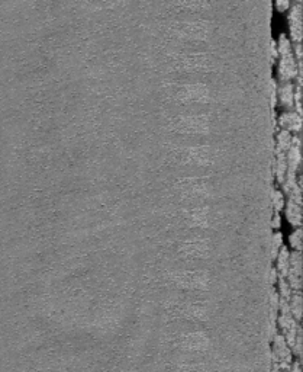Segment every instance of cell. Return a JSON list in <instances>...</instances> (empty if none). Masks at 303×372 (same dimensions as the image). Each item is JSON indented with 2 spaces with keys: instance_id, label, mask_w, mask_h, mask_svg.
Instances as JSON below:
<instances>
[{
  "instance_id": "6da1fadb",
  "label": "cell",
  "mask_w": 303,
  "mask_h": 372,
  "mask_svg": "<svg viewBox=\"0 0 303 372\" xmlns=\"http://www.w3.org/2000/svg\"><path fill=\"white\" fill-rule=\"evenodd\" d=\"M277 52L280 54L279 61V77L281 82H290L292 79L298 77V61L293 55V46L287 35L281 34L279 37Z\"/></svg>"
},
{
  "instance_id": "7a4b0ae2",
  "label": "cell",
  "mask_w": 303,
  "mask_h": 372,
  "mask_svg": "<svg viewBox=\"0 0 303 372\" xmlns=\"http://www.w3.org/2000/svg\"><path fill=\"white\" fill-rule=\"evenodd\" d=\"M301 162H302V156H301V139L299 137H293V144L287 150V156H286L287 170H286V176H284V181H283V187H284V190L287 193L295 186L298 185L296 173H298V169L301 166Z\"/></svg>"
},
{
  "instance_id": "3957f363",
  "label": "cell",
  "mask_w": 303,
  "mask_h": 372,
  "mask_svg": "<svg viewBox=\"0 0 303 372\" xmlns=\"http://www.w3.org/2000/svg\"><path fill=\"white\" fill-rule=\"evenodd\" d=\"M287 282L292 289L299 291L302 288V255L295 250L289 257V271H287Z\"/></svg>"
},
{
  "instance_id": "277c9868",
  "label": "cell",
  "mask_w": 303,
  "mask_h": 372,
  "mask_svg": "<svg viewBox=\"0 0 303 372\" xmlns=\"http://www.w3.org/2000/svg\"><path fill=\"white\" fill-rule=\"evenodd\" d=\"M289 28H290V38L296 43L302 41V3L295 1L290 4L289 12Z\"/></svg>"
},
{
  "instance_id": "5b68a950",
  "label": "cell",
  "mask_w": 303,
  "mask_h": 372,
  "mask_svg": "<svg viewBox=\"0 0 303 372\" xmlns=\"http://www.w3.org/2000/svg\"><path fill=\"white\" fill-rule=\"evenodd\" d=\"M279 326L284 334L283 337H284L286 343L289 345V348L293 346L299 326H298V322L295 320V317L292 316V313H281L279 316Z\"/></svg>"
},
{
  "instance_id": "8992f818",
  "label": "cell",
  "mask_w": 303,
  "mask_h": 372,
  "mask_svg": "<svg viewBox=\"0 0 303 372\" xmlns=\"http://www.w3.org/2000/svg\"><path fill=\"white\" fill-rule=\"evenodd\" d=\"M280 127L287 131H301L302 130V116L296 111H287L283 112L279 118Z\"/></svg>"
},
{
  "instance_id": "52a82bcc",
  "label": "cell",
  "mask_w": 303,
  "mask_h": 372,
  "mask_svg": "<svg viewBox=\"0 0 303 372\" xmlns=\"http://www.w3.org/2000/svg\"><path fill=\"white\" fill-rule=\"evenodd\" d=\"M274 358L279 359L281 365H287L292 361V352L289 345L286 343L283 334H276L274 337Z\"/></svg>"
},
{
  "instance_id": "ba28073f",
  "label": "cell",
  "mask_w": 303,
  "mask_h": 372,
  "mask_svg": "<svg viewBox=\"0 0 303 372\" xmlns=\"http://www.w3.org/2000/svg\"><path fill=\"white\" fill-rule=\"evenodd\" d=\"M277 93H279V99L280 102L290 108L295 105V86L292 82H283L277 88Z\"/></svg>"
},
{
  "instance_id": "9c48e42d",
  "label": "cell",
  "mask_w": 303,
  "mask_h": 372,
  "mask_svg": "<svg viewBox=\"0 0 303 372\" xmlns=\"http://www.w3.org/2000/svg\"><path fill=\"white\" fill-rule=\"evenodd\" d=\"M286 217L293 226H301V223H302V208H301V205L293 202L292 199H289V202L286 205Z\"/></svg>"
},
{
  "instance_id": "30bf717a",
  "label": "cell",
  "mask_w": 303,
  "mask_h": 372,
  "mask_svg": "<svg viewBox=\"0 0 303 372\" xmlns=\"http://www.w3.org/2000/svg\"><path fill=\"white\" fill-rule=\"evenodd\" d=\"M289 257H290L289 249L286 246H283L280 249L277 257H276L277 259V268H276V271H277L280 278H286V275H287V271H289Z\"/></svg>"
},
{
  "instance_id": "8fae6325",
  "label": "cell",
  "mask_w": 303,
  "mask_h": 372,
  "mask_svg": "<svg viewBox=\"0 0 303 372\" xmlns=\"http://www.w3.org/2000/svg\"><path fill=\"white\" fill-rule=\"evenodd\" d=\"M289 307H290V313L295 317L296 322H299L302 319V295L299 291H295L292 298L289 300Z\"/></svg>"
},
{
  "instance_id": "7c38bea8",
  "label": "cell",
  "mask_w": 303,
  "mask_h": 372,
  "mask_svg": "<svg viewBox=\"0 0 303 372\" xmlns=\"http://www.w3.org/2000/svg\"><path fill=\"white\" fill-rule=\"evenodd\" d=\"M293 144V136L287 130H280L277 133V151L284 153L287 151Z\"/></svg>"
},
{
  "instance_id": "4fadbf2b",
  "label": "cell",
  "mask_w": 303,
  "mask_h": 372,
  "mask_svg": "<svg viewBox=\"0 0 303 372\" xmlns=\"http://www.w3.org/2000/svg\"><path fill=\"white\" fill-rule=\"evenodd\" d=\"M286 170H287V163H286V154L277 151V159H276V176L279 179V182L283 184L284 176H286Z\"/></svg>"
},
{
  "instance_id": "5bb4252c",
  "label": "cell",
  "mask_w": 303,
  "mask_h": 372,
  "mask_svg": "<svg viewBox=\"0 0 303 372\" xmlns=\"http://www.w3.org/2000/svg\"><path fill=\"white\" fill-rule=\"evenodd\" d=\"M279 291H280V298H283V300H286V301L289 302V300H290V298H292V295H293V291H292V288H290L289 282H287L284 278H280V277H279Z\"/></svg>"
},
{
  "instance_id": "9a60e30c",
  "label": "cell",
  "mask_w": 303,
  "mask_h": 372,
  "mask_svg": "<svg viewBox=\"0 0 303 372\" xmlns=\"http://www.w3.org/2000/svg\"><path fill=\"white\" fill-rule=\"evenodd\" d=\"M289 241L298 252H301V249H302V229H296L292 232L289 237Z\"/></svg>"
},
{
  "instance_id": "2e32d148",
  "label": "cell",
  "mask_w": 303,
  "mask_h": 372,
  "mask_svg": "<svg viewBox=\"0 0 303 372\" xmlns=\"http://www.w3.org/2000/svg\"><path fill=\"white\" fill-rule=\"evenodd\" d=\"M302 178L299 179V182H298V185L295 186L290 192H289V195H290V199L293 201V202H296V204H302Z\"/></svg>"
},
{
  "instance_id": "e0dca14e",
  "label": "cell",
  "mask_w": 303,
  "mask_h": 372,
  "mask_svg": "<svg viewBox=\"0 0 303 372\" xmlns=\"http://www.w3.org/2000/svg\"><path fill=\"white\" fill-rule=\"evenodd\" d=\"M281 247H283V235L281 232H274L273 234V257H277Z\"/></svg>"
},
{
  "instance_id": "ac0fdd59",
  "label": "cell",
  "mask_w": 303,
  "mask_h": 372,
  "mask_svg": "<svg viewBox=\"0 0 303 372\" xmlns=\"http://www.w3.org/2000/svg\"><path fill=\"white\" fill-rule=\"evenodd\" d=\"M301 93H302V83H298L295 88V106H296V112L299 115H302V102H301Z\"/></svg>"
},
{
  "instance_id": "d6986e66",
  "label": "cell",
  "mask_w": 303,
  "mask_h": 372,
  "mask_svg": "<svg viewBox=\"0 0 303 372\" xmlns=\"http://www.w3.org/2000/svg\"><path fill=\"white\" fill-rule=\"evenodd\" d=\"M273 195H274V209H276V212H280V209H283V207H284L283 193L280 192L279 189H274Z\"/></svg>"
},
{
  "instance_id": "ffe728a7",
  "label": "cell",
  "mask_w": 303,
  "mask_h": 372,
  "mask_svg": "<svg viewBox=\"0 0 303 372\" xmlns=\"http://www.w3.org/2000/svg\"><path fill=\"white\" fill-rule=\"evenodd\" d=\"M277 102V83L276 80H271V103L276 105Z\"/></svg>"
},
{
  "instance_id": "44dd1931",
  "label": "cell",
  "mask_w": 303,
  "mask_h": 372,
  "mask_svg": "<svg viewBox=\"0 0 303 372\" xmlns=\"http://www.w3.org/2000/svg\"><path fill=\"white\" fill-rule=\"evenodd\" d=\"M276 6H277L279 10H286V9L290 7V1H289V0H277V1H276Z\"/></svg>"
},
{
  "instance_id": "7402d4cb",
  "label": "cell",
  "mask_w": 303,
  "mask_h": 372,
  "mask_svg": "<svg viewBox=\"0 0 303 372\" xmlns=\"http://www.w3.org/2000/svg\"><path fill=\"white\" fill-rule=\"evenodd\" d=\"M296 51V58H299V61L302 60V44L301 43H296L295 46H292Z\"/></svg>"
},
{
  "instance_id": "603a6c76",
  "label": "cell",
  "mask_w": 303,
  "mask_h": 372,
  "mask_svg": "<svg viewBox=\"0 0 303 372\" xmlns=\"http://www.w3.org/2000/svg\"><path fill=\"white\" fill-rule=\"evenodd\" d=\"M273 227H274V229L280 227V214H279V212H274V217H273Z\"/></svg>"
},
{
  "instance_id": "cb8c5ba5",
  "label": "cell",
  "mask_w": 303,
  "mask_h": 372,
  "mask_svg": "<svg viewBox=\"0 0 303 372\" xmlns=\"http://www.w3.org/2000/svg\"><path fill=\"white\" fill-rule=\"evenodd\" d=\"M276 280H277V271L274 268V269H271V282H276Z\"/></svg>"
},
{
  "instance_id": "d4e9b609",
  "label": "cell",
  "mask_w": 303,
  "mask_h": 372,
  "mask_svg": "<svg viewBox=\"0 0 303 372\" xmlns=\"http://www.w3.org/2000/svg\"><path fill=\"white\" fill-rule=\"evenodd\" d=\"M273 58H277V46L274 41H273Z\"/></svg>"
},
{
  "instance_id": "484cf974",
  "label": "cell",
  "mask_w": 303,
  "mask_h": 372,
  "mask_svg": "<svg viewBox=\"0 0 303 372\" xmlns=\"http://www.w3.org/2000/svg\"><path fill=\"white\" fill-rule=\"evenodd\" d=\"M293 372H301V371H299V365H295V368H293Z\"/></svg>"
},
{
  "instance_id": "4316f807",
  "label": "cell",
  "mask_w": 303,
  "mask_h": 372,
  "mask_svg": "<svg viewBox=\"0 0 303 372\" xmlns=\"http://www.w3.org/2000/svg\"><path fill=\"white\" fill-rule=\"evenodd\" d=\"M274 372H281V371H280V368H276V370H274Z\"/></svg>"
}]
</instances>
